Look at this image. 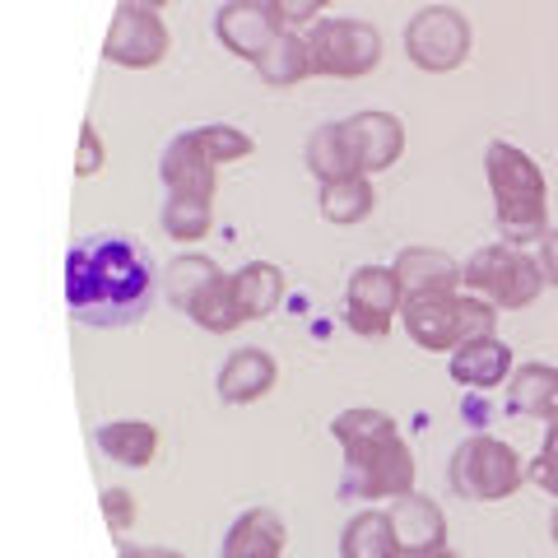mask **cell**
Listing matches in <instances>:
<instances>
[{
    "label": "cell",
    "mask_w": 558,
    "mask_h": 558,
    "mask_svg": "<svg viewBox=\"0 0 558 558\" xmlns=\"http://www.w3.org/2000/svg\"><path fill=\"white\" fill-rule=\"evenodd\" d=\"M447 480H451V494L465 502H502L526 484V465H521L517 451L502 438H494V433H470V438L451 451Z\"/></svg>",
    "instance_id": "obj_5"
},
{
    "label": "cell",
    "mask_w": 558,
    "mask_h": 558,
    "mask_svg": "<svg viewBox=\"0 0 558 558\" xmlns=\"http://www.w3.org/2000/svg\"><path fill=\"white\" fill-rule=\"evenodd\" d=\"M159 182L163 191H172V196H205L215 201V186H219V163L209 159V154L191 140V131L172 135L163 159H159Z\"/></svg>",
    "instance_id": "obj_13"
},
{
    "label": "cell",
    "mask_w": 558,
    "mask_h": 558,
    "mask_svg": "<svg viewBox=\"0 0 558 558\" xmlns=\"http://www.w3.org/2000/svg\"><path fill=\"white\" fill-rule=\"evenodd\" d=\"M377 209V191L368 178H336L322 182V219L340 223V229H354Z\"/></svg>",
    "instance_id": "obj_24"
},
{
    "label": "cell",
    "mask_w": 558,
    "mask_h": 558,
    "mask_svg": "<svg viewBox=\"0 0 558 558\" xmlns=\"http://www.w3.org/2000/svg\"><path fill=\"white\" fill-rule=\"evenodd\" d=\"M102 517H108V526H112L117 535H126V531L135 526L140 508H135V498L126 494V488H102Z\"/></svg>",
    "instance_id": "obj_32"
},
{
    "label": "cell",
    "mask_w": 558,
    "mask_h": 558,
    "mask_svg": "<svg viewBox=\"0 0 558 558\" xmlns=\"http://www.w3.org/2000/svg\"><path fill=\"white\" fill-rule=\"evenodd\" d=\"M470 43H475V33H470V20L457 5H424L405 24L410 61L418 70H428V75H447V70L465 65Z\"/></svg>",
    "instance_id": "obj_8"
},
{
    "label": "cell",
    "mask_w": 558,
    "mask_h": 558,
    "mask_svg": "<svg viewBox=\"0 0 558 558\" xmlns=\"http://www.w3.org/2000/svg\"><path fill=\"white\" fill-rule=\"evenodd\" d=\"M284 545H289L284 517L270 508H247L223 535V558H284Z\"/></svg>",
    "instance_id": "obj_18"
},
{
    "label": "cell",
    "mask_w": 558,
    "mask_h": 558,
    "mask_svg": "<svg viewBox=\"0 0 558 558\" xmlns=\"http://www.w3.org/2000/svg\"><path fill=\"white\" fill-rule=\"evenodd\" d=\"M340 558H405L400 554V535L391 526V512L368 508L349 517L340 531Z\"/></svg>",
    "instance_id": "obj_20"
},
{
    "label": "cell",
    "mask_w": 558,
    "mask_h": 558,
    "mask_svg": "<svg viewBox=\"0 0 558 558\" xmlns=\"http://www.w3.org/2000/svg\"><path fill=\"white\" fill-rule=\"evenodd\" d=\"M539 270H545V279L558 289V229H549L539 238Z\"/></svg>",
    "instance_id": "obj_34"
},
{
    "label": "cell",
    "mask_w": 558,
    "mask_h": 558,
    "mask_svg": "<svg viewBox=\"0 0 558 558\" xmlns=\"http://www.w3.org/2000/svg\"><path fill=\"white\" fill-rule=\"evenodd\" d=\"M98 451L117 465H131V470H145L154 457H159V428L145 424V418H112L94 433Z\"/></svg>",
    "instance_id": "obj_19"
},
{
    "label": "cell",
    "mask_w": 558,
    "mask_h": 558,
    "mask_svg": "<svg viewBox=\"0 0 558 558\" xmlns=\"http://www.w3.org/2000/svg\"><path fill=\"white\" fill-rule=\"evenodd\" d=\"M484 172H488V191H494V219L502 238L512 247L545 238L549 233V186L531 154L508 145V140H494L484 149Z\"/></svg>",
    "instance_id": "obj_3"
},
{
    "label": "cell",
    "mask_w": 558,
    "mask_h": 558,
    "mask_svg": "<svg viewBox=\"0 0 558 558\" xmlns=\"http://www.w3.org/2000/svg\"><path fill=\"white\" fill-rule=\"evenodd\" d=\"M307 172L317 182H336V178H359L349 168V154H344V135H340V121H322L317 131L307 135Z\"/></svg>",
    "instance_id": "obj_26"
},
{
    "label": "cell",
    "mask_w": 558,
    "mask_h": 558,
    "mask_svg": "<svg viewBox=\"0 0 558 558\" xmlns=\"http://www.w3.org/2000/svg\"><path fill=\"white\" fill-rule=\"evenodd\" d=\"M275 377H279L275 359L260 344H247V349H233V354L223 359L215 387H219L223 405H252V400H260L275 387Z\"/></svg>",
    "instance_id": "obj_16"
},
{
    "label": "cell",
    "mask_w": 558,
    "mask_h": 558,
    "mask_svg": "<svg viewBox=\"0 0 558 558\" xmlns=\"http://www.w3.org/2000/svg\"><path fill=\"white\" fill-rule=\"evenodd\" d=\"M424 558H461V554H451V549H433V554H424Z\"/></svg>",
    "instance_id": "obj_39"
},
{
    "label": "cell",
    "mask_w": 558,
    "mask_h": 558,
    "mask_svg": "<svg viewBox=\"0 0 558 558\" xmlns=\"http://www.w3.org/2000/svg\"><path fill=\"white\" fill-rule=\"evenodd\" d=\"M159 270L135 238L98 233L70 247L65 256V299L70 317L84 326H135L154 303Z\"/></svg>",
    "instance_id": "obj_1"
},
{
    "label": "cell",
    "mask_w": 558,
    "mask_h": 558,
    "mask_svg": "<svg viewBox=\"0 0 558 558\" xmlns=\"http://www.w3.org/2000/svg\"><path fill=\"white\" fill-rule=\"evenodd\" d=\"M215 275H223V270H219L209 256H178V260L168 266V303L178 307V312H186V303L196 299V293H201Z\"/></svg>",
    "instance_id": "obj_28"
},
{
    "label": "cell",
    "mask_w": 558,
    "mask_h": 558,
    "mask_svg": "<svg viewBox=\"0 0 558 558\" xmlns=\"http://www.w3.org/2000/svg\"><path fill=\"white\" fill-rule=\"evenodd\" d=\"M400 307H405V293H400V279L391 266H359L344 284V322L354 326V336L381 340L391 330V322H400Z\"/></svg>",
    "instance_id": "obj_9"
},
{
    "label": "cell",
    "mask_w": 558,
    "mask_h": 558,
    "mask_svg": "<svg viewBox=\"0 0 558 558\" xmlns=\"http://www.w3.org/2000/svg\"><path fill=\"white\" fill-rule=\"evenodd\" d=\"M186 317L196 322L209 336H229V330L242 326V307H238V293H233V275H215L209 284L186 303Z\"/></svg>",
    "instance_id": "obj_23"
},
{
    "label": "cell",
    "mask_w": 558,
    "mask_h": 558,
    "mask_svg": "<svg viewBox=\"0 0 558 558\" xmlns=\"http://www.w3.org/2000/svg\"><path fill=\"white\" fill-rule=\"evenodd\" d=\"M215 33L219 43L233 51V57L242 61H260V51H266L279 33H284V24L275 20L270 0H229L219 14H215Z\"/></svg>",
    "instance_id": "obj_12"
},
{
    "label": "cell",
    "mask_w": 558,
    "mask_h": 558,
    "mask_svg": "<svg viewBox=\"0 0 558 558\" xmlns=\"http://www.w3.org/2000/svg\"><path fill=\"white\" fill-rule=\"evenodd\" d=\"M131 5H145V10H163L168 0H131Z\"/></svg>",
    "instance_id": "obj_36"
},
{
    "label": "cell",
    "mask_w": 558,
    "mask_h": 558,
    "mask_svg": "<svg viewBox=\"0 0 558 558\" xmlns=\"http://www.w3.org/2000/svg\"><path fill=\"white\" fill-rule=\"evenodd\" d=\"M256 75H260V84H270V89H293L299 80H307L312 61H307V38L303 33H293V28L279 33V38L260 51Z\"/></svg>",
    "instance_id": "obj_22"
},
{
    "label": "cell",
    "mask_w": 558,
    "mask_h": 558,
    "mask_svg": "<svg viewBox=\"0 0 558 558\" xmlns=\"http://www.w3.org/2000/svg\"><path fill=\"white\" fill-rule=\"evenodd\" d=\"M233 293H238L242 322L270 317L279 307V299H284V270L270 266V260H247V266L233 275Z\"/></svg>",
    "instance_id": "obj_21"
},
{
    "label": "cell",
    "mask_w": 558,
    "mask_h": 558,
    "mask_svg": "<svg viewBox=\"0 0 558 558\" xmlns=\"http://www.w3.org/2000/svg\"><path fill=\"white\" fill-rule=\"evenodd\" d=\"M461 284H465V293H480V299H488L502 312H521L539 299V289H545L549 279L539 270V260H531L521 247H512V242H488V247H480L461 266Z\"/></svg>",
    "instance_id": "obj_6"
},
{
    "label": "cell",
    "mask_w": 558,
    "mask_h": 558,
    "mask_svg": "<svg viewBox=\"0 0 558 558\" xmlns=\"http://www.w3.org/2000/svg\"><path fill=\"white\" fill-rule=\"evenodd\" d=\"M549 539L558 545V508H554V517H549Z\"/></svg>",
    "instance_id": "obj_37"
},
{
    "label": "cell",
    "mask_w": 558,
    "mask_h": 558,
    "mask_svg": "<svg viewBox=\"0 0 558 558\" xmlns=\"http://www.w3.org/2000/svg\"><path fill=\"white\" fill-rule=\"evenodd\" d=\"M168 47H172V38H168V24L159 20V10L121 0L112 14L108 43H102V61H112L121 70H154L168 57Z\"/></svg>",
    "instance_id": "obj_10"
},
{
    "label": "cell",
    "mask_w": 558,
    "mask_h": 558,
    "mask_svg": "<svg viewBox=\"0 0 558 558\" xmlns=\"http://www.w3.org/2000/svg\"><path fill=\"white\" fill-rule=\"evenodd\" d=\"M526 480L558 498V424L545 428V442H539V457L526 465Z\"/></svg>",
    "instance_id": "obj_30"
},
{
    "label": "cell",
    "mask_w": 558,
    "mask_h": 558,
    "mask_svg": "<svg viewBox=\"0 0 558 558\" xmlns=\"http://www.w3.org/2000/svg\"><path fill=\"white\" fill-rule=\"evenodd\" d=\"M400 326L405 336L428 349V354H447L465 340H484L498 326V307L488 299H461V293H428V299H405L400 307Z\"/></svg>",
    "instance_id": "obj_4"
},
{
    "label": "cell",
    "mask_w": 558,
    "mask_h": 558,
    "mask_svg": "<svg viewBox=\"0 0 558 558\" xmlns=\"http://www.w3.org/2000/svg\"><path fill=\"white\" fill-rule=\"evenodd\" d=\"M391 526L400 535V554L405 558H424L433 549H447V517L433 498H418V494H400L391 498Z\"/></svg>",
    "instance_id": "obj_15"
},
{
    "label": "cell",
    "mask_w": 558,
    "mask_h": 558,
    "mask_svg": "<svg viewBox=\"0 0 558 558\" xmlns=\"http://www.w3.org/2000/svg\"><path fill=\"white\" fill-rule=\"evenodd\" d=\"M191 140L209 154L215 163H238V159H247V154L256 149V140L247 131H238L229 126V121H209V126H191Z\"/></svg>",
    "instance_id": "obj_29"
},
{
    "label": "cell",
    "mask_w": 558,
    "mask_h": 558,
    "mask_svg": "<svg viewBox=\"0 0 558 558\" xmlns=\"http://www.w3.org/2000/svg\"><path fill=\"white\" fill-rule=\"evenodd\" d=\"M330 438L344 447V480L340 498L373 502L414 494V451L396 433V418L381 410H344L330 418Z\"/></svg>",
    "instance_id": "obj_2"
},
{
    "label": "cell",
    "mask_w": 558,
    "mask_h": 558,
    "mask_svg": "<svg viewBox=\"0 0 558 558\" xmlns=\"http://www.w3.org/2000/svg\"><path fill=\"white\" fill-rule=\"evenodd\" d=\"M447 373L457 387H470V391H494L502 381L512 377V344L498 340V336H484V340H465L451 349V363Z\"/></svg>",
    "instance_id": "obj_14"
},
{
    "label": "cell",
    "mask_w": 558,
    "mask_h": 558,
    "mask_svg": "<svg viewBox=\"0 0 558 558\" xmlns=\"http://www.w3.org/2000/svg\"><path fill=\"white\" fill-rule=\"evenodd\" d=\"M558 396V368H549V363H526V368L512 373V387H508V410L512 414H535L545 418L549 405Z\"/></svg>",
    "instance_id": "obj_25"
},
{
    "label": "cell",
    "mask_w": 558,
    "mask_h": 558,
    "mask_svg": "<svg viewBox=\"0 0 558 558\" xmlns=\"http://www.w3.org/2000/svg\"><path fill=\"white\" fill-rule=\"evenodd\" d=\"M326 5H330V0H270L275 20L284 24V28H312Z\"/></svg>",
    "instance_id": "obj_31"
},
{
    "label": "cell",
    "mask_w": 558,
    "mask_h": 558,
    "mask_svg": "<svg viewBox=\"0 0 558 558\" xmlns=\"http://www.w3.org/2000/svg\"><path fill=\"white\" fill-rule=\"evenodd\" d=\"M209 223H215V201H205V196H172V191H168V201H163V229H168V238L201 242L209 233Z\"/></svg>",
    "instance_id": "obj_27"
},
{
    "label": "cell",
    "mask_w": 558,
    "mask_h": 558,
    "mask_svg": "<svg viewBox=\"0 0 558 558\" xmlns=\"http://www.w3.org/2000/svg\"><path fill=\"white\" fill-rule=\"evenodd\" d=\"M396 279L405 299H428V293H457L461 289V266L438 247H405L396 256Z\"/></svg>",
    "instance_id": "obj_17"
},
{
    "label": "cell",
    "mask_w": 558,
    "mask_h": 558,
    "mask_svg": "<svg viewBox=\"0 0 558 558\" xmlns=\"http://www.w3.org/2000/svg\"><path fill=\"white\" fill-rule=\"evenodd\" d=\"M121 558H186L178 549H154V545H121Z\"/></svg>",
    "instance_id": "obj_35"
},
{
    "label": "cell",
    "mask_w": 558,
    "mask_h": 558,
    "mask_svg": "<svg viewBox=\"0 0 558 558\" xmlns=\"http://www.w3.org/2000/svg\"><path fill=\"white\" fill-rule=\"evenodd\" d=\"M303 38H307L312 75L363 80L381 61V33L368 20H317Z\"/></svg>",
    "instance_id": "obj_7"
},
{
    "label": "cell",
    "mask_w": 558,
    "mask_h": 558,
    "mask_svg": "<svg viewBox=\"0 0 558 558\" xmlns=\"http://www.w3.org/2000/svg\"><path fill=\"white\" fill-rule=\"evenodd\" d=\"M340 135H344V154H349V168L359 178H373V172L391 168L400 154H405V121L391 117V112H354L340 121Z\"/></svg>",
    "instance_id": "obj_11"
},
{
    "label": "cell",
    "mask_w": 558,
    "mask_h": 558,
    "mask_svg": "<svg viewBox=\"0 0 558 558\" xmlns=\"http://www.w3.org/2000/svg\"><path fill=\"white\" fill-rule=\"evenodd\" d=\"M102 172V140H98V126L84 121L80 126V149H75V178H98Z\"/></svg>",
    "instance_id": "obj_33"
},
{
    "label": "cell",
    "mask_w": 558,
    "mask_h": 558,
    "mask_svg": "<svg viewBox=\"0 0 558 558\" xmlns=\"http://www.w3.org/2000/svg\"><path fill=\"white\" fill-rule=\"evenodd\" d=\"M545 424H558V396H554V405H549V414H545Z\"/></svg>",
    "instance_id": "obj_38"
}]
</instances>
